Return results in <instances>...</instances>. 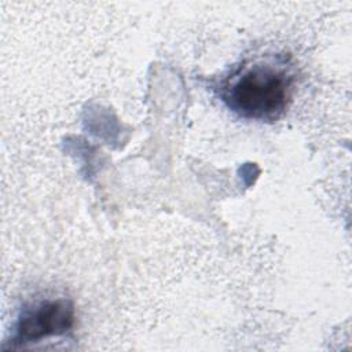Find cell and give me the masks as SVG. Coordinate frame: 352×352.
Wrapping results in <instances>:
<instances>
[{
  "label": "cell",
  "mask_w": 352,
  "mask_h": 352,
  "mask_svg": "<svg viewBox=\"0 0 352 352\" xmlns=\"http://www.w3.org/2000/svg\"><path fill=\"white\" fill-rule=\"evenodd\" d=\"M292 76L283 66L256 62L243 66L224 85L223 100L238 116L256 121H275L287 109Z\"/></svg>",
  "instance_id": "obj_1"
},
{
  "label": "cell",
  "mask_w": 352,
  "mask_h": 352,
  "mask_svg": "<svg viewBox=\"0 0 352 352\" xmlns=\"http://www.w3.org/2000/svg\"><path fill=\"white\" fill-rule=\"evenodd\" d=\"M74 323V305L67 298L45 300L26 308L15 324L11 345L36 342L44 337L60 336Z\"/></svg>",
  "instance_id": "obj_2"
}]
</instances>
